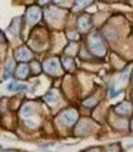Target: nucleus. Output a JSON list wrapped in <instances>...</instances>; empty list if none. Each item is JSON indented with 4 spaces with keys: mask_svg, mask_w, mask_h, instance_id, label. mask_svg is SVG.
<instances>
[{
    "mask_svg": "<svg viewBox=\"0 0 133 152\" xmlns=\"http://www.w3.org/2000/svg\"><path fill=\"white\" fill-rule=\"evenodd\" d=\"M63 120L67 124H70L76 120V113L73 111H68L65 114H63Z\"/></svg>",
    "mask_w": 133,
    "mask_h": 152,
    "instance_id": "obj_1",
    "label": "nucleus"
},
{
    "mask_svg": "<svg viewBox=\"0 0 133 152\" xmlns=\"http://www.w3.org/2000/svg\"><path fill=\"white\" fill-rule=\"evenodd\" d=\"M31 112H32V108L31 107L30 105L25 106L24 109H23V113H24L25 115H30Z\"/></svg>",
    "mask_w": 133,
    "mask_h": 152,
    "instance_id": "obj_2",
    "label": "nucleus"
}]
</instances>
